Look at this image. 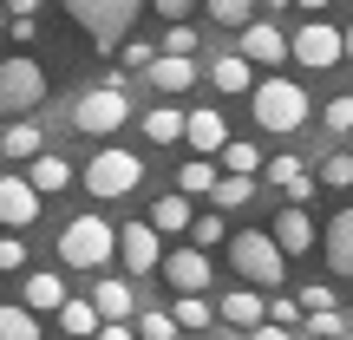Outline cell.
<instances>
[{
    "instance_id": "obj_37",
    "label": "cell",
    "mask_w": 353,
    "mask_h": 340,
    "mask_svg": "<svg viewBox=\"0 0 353 340\" xmlns=\"http://www.w3.org/2000/svg\"><path fill=\"white\" fill-rule=\"evenodd\" d=\"M301 177H307V170L294 164L288 151H281V157H268V183H275V190H288V183H301Z\"/></svg>"
},
{
    "instance_id": "obj_23",
    "label": "cell",
    "mask_w": 353,
    "mask_h": 340,
    "mask_svg": "<svg viewBox=\"0 0 353 340\" xmlns=\"http://www.w3.org/2000/svg\"><path fill=\"white\" fill-rule=\"evenodd\" d=\"M216 177H223V170H216V157H190V164H176V190H183V197H210V190H216Z\"/></svg>"
},
{
    "instance_id": "obj_2",
    "label": "cell",
    "mask_w": 353,
    "mask_h": 340,
    "mask_svg": "<svg viewBox=\"0 0 353 340\" xmlns=\"http://www.w3.org/2000/svg\"><path fill=\"white\" fill-rule=\"evenodd\" d=\"M229 262H236V275L255 281V288H281L288 255H281V242L268 236V229H242V236H229Z\"/></svg>"
},
{
    "instance_id": "obj_32",
    "label": "cell",
    "mask_w": 353,
    "mask_h": 340,
    "mask_svg": "<svg viewBox=\"0 0 353 340\" xmlns=\"http://www.w3.org/2000/svg\"><path fill=\"white\" fill-rule=\"evenodd\" d=\"M20 301H26V308H59V301H65V281H59V275H33Z\"/></svg>"
},
{
    "instance_id": "obj_36",
    "label": "cell",
    "mask_w": 353,
    "mask_h": 340,
    "mask_svg": "<svg viewBox=\"0 0 353 340\" xmlns=\"http://www.w3.org/2000/svg\"><path fill=\"white\" fill-rule=\"evenodd\" d=\"M176 334V321L164 314V308H151V314H138V340H170Z\"/></svg>"
},
{
    "instance_id": "obj_47",
    "label": "cell",
    "mask_w": 353,
    "mask_h": 340,
    "mask_svg": "<svg viewBox=\"0 0 353 340\" xmlns=\"http://www.w3.org/2000/svg\"><path fill=\"white\" fill-rule=\"evenodd\" d=\"M294 7H307V13H321V7H334V0H294Z\"/></svg>"
},
{
    "instance_id": "obj_45",
    "label": "cell",
    "mask_w": 353,
    "mask_h": 340,
    "mask_svg": "<svg viewBox=\"0 0 353 340\" xmlns=\"http://www.w3.org/2000/svg\"><path fill=\"white\" fill-rule=\"evenodd\" d=\"M92 340H131V334H125V321H99V334H92Z\"/></svg>"
},
{
    "instance_id": "obj_24",
    "label": "cell",
    "mask_w": 353,
    "mask_h": 340,
    "mask_svg": "<svg viewBox=\"0 0 353 340\" xmlns=\"http://www.w3.org/2000/svg\"><path fill=\"white\" fill-rule=\"evenodd\" d=\"M99 308H92V301H59V328L65 334H72V340H92V334H99Z\"/></svg>"
},
{
    "instance_id": "obj_22",
    "label": "cell",
    "mask_w": 353,
    "mask_h": 340,
    "mask_svg": "<svg viewBox=\"0 0 353 340\" xmlns=\"http://www.w3.org/2000/svg\"><path fill=\"white\" fill-rule=\"evenodd\" d=\"M26 164H33L26 177H33V190H39V197H52V190H65V183H72V164H65V157H52V151L26 157Z\"/></svg>"
},
{
    "instance_id": "obj_15",
    "label": "cell",
    "mask_w": 353,
    "mask_h": 340,
    "mask_svg": "<svg viewBox=\"0 0 353 340\" xmlns=\"http://www.w3.org/2000/svg\"><path fill=\"white\" fill-rule=\"evenodd\" d=\"M216 321H223V328H255V321H268V301L255 294V281L249 288H229L223 301H216Z\"/></svg>"
},
{
    "instance_id": "obj_48",
    "label": "cell",
    "mask_w": 353,
    "mask_h": 340,
    "mask_svg": "<svg viewBox=\"0 0 353 340\" xmlns=\"http://www.w3.org/2000/svg\"><path fill=\"white\" fill-rule=\"evenodd\" d=\"M347 59H353V26H347Z\"/></svg>"
},
{
    "instance_id": "obj_39",
    "label": "cell",
    "mask_w": 353,
    "mask_h": 340,
    "mask_svg": "<svg viewBox=\"0 0 353 340\" xmlns=\"http://www.w3.org/2000/svg\"><path fill=\"white\" fill-rule=\"evenodd\" d=\"M190 236H196V249H216L229 229H223V216H196V223H190Z\"/></svg>"
},
{
    "instance_id": "obj_9",
    "label": "cell",
    "mask_w": 353,
    "mask_h": 340,
    "mask_svg": "<svg viewBox=\"0 0 353 340\" xmlns=\"http://www.w3.org/2000/svg\"><path fill=\"white\" fill-rule=\"evenodd\" d=\"M39 210H46V203H39L33 177H20V170L0 177V223H7V229H33V223H39Z\"/></svg>"
},
{
    "instance_id": "obj_19",
    "label": "cell",
    "mask_w": 353,
    "mask_h": 340,
    "mask_svg": "<svg viewBox=\"0 0 353 340\" xmlns=\"http://www.w3.org/2000/svg\"><path fill=\"white\" fill-rule=\"evenodd\" d=\"M210 86L223 92V99H236V92H249V86H255V66L242 59V52H223V59L210 66Z\"/></svg>"
},
{
    "instance_id": "obj_49",
    "label": "cell",
    "mask_w": 353,
    "mask_h": 340,
    "mask_svg": "<svg viewBox=\"0 0 353 340\" xmlns=\"http://www.w3.org/2000/svg\"><path fill=\"white\" fill-rule=\"evenodd\" d=\"M0 33H7V26H0Z\"/></svg>"
},
{
    "instance_id": "obj_12",
    "label": "cell",
    "mask_w": 353,
    "mask_h": 340,
    "mask_svg": "<svg viewBox=\"0 0 353 340\" xmlns=\"http://www.w3.org/2000/svg\"><path fill=\"white\" fill-rule=\"evenodd\" d=\"M118 249H125V268H131V275H151V268L164 262V236H157L151 223H125Z\"/></svg>"
},
{
    "instance_id": "obj_27",
    "label": "cell",
    "mask_w": 353,
    "mask_h": 340,
    "mask_svg": "<svg viewBox=\"0 0 353 340\" xmlns=\"http://www.w3.org/2000/svg\"><path fill=\"white\" fill-rule=\"evenodd\" d=\"M170 321L196 334V328H210V321H216V308L203 301V294H176V301H170Z\"/></svg>"
},
{
    "instance_id": "obj_6",
    "label": "cell",
    "mask_w": 353,
    "mask_h": 340,
    "mask_svg": "<svg viewBox=\"0 0 353 340\" xmlns=\"http://www.w3.org/2000/svg\"><path fill=\"white\" fill-rule=\"evenodd\" d=\"M39 99H46V66L39 59H0V112L7 118H26V112H39Z\"/></svg>"
},
{
    "instance_id": "obj_11",
    "label": "cell",
    "mask_w": 353,
    "mask_h": 340,
    "mask_svg": "<svg viewBox=\"0 0 353 340\" xmlns=\"http://www.w3.org/2000/svg\"><path fill=\"white\" fill-rule=\"evenodd\" d=\"M144 79H151L157 99H176V92L196 86V59H190V52H157V59L144 66Z\"/></svg>"
},
{
    "instance_id": "obj_42",
    "label": "cell",
    "mask_w": 353,
    "mask_h": 340,
    "mask_svg": "<svg viewBox=\"0 0 353 340\" xmlns=\"http://www.w3.org/2000/svg\"><path fill=\"white\" fill-rule=\"evenodd\" d=\"M7 33L20 39V46H33V39H39V20H33V13H13V20H7Z\"/></svg>"
},
{
    "instance_id": "obj_28",
    "label": "cell",
    "mask_w": 353,
    "mask_h": 340,
    "mask_svg": "<svg viewBox=\"0 0 353 340\" xmlns=\"http://www.w3.org/2000/svg\"><path fill=\"white\" fill-rule=\"evenodd\" d=\"M216 157H223L236 177H255V170H262V151H255L249 138H223V151H216Z\"/></svg>"
},
{
    "instance_id": "obj_34",
    "label": "cell",
    "mask_w": 353,
    "mask_h": 340,
    "mask_svg": "<svg viewBox=\"0 0 353 340\" xmlns=\"http://www.w3.org/2000/svg\"><path fill=\"white\" fill-rule=\"evenodd\" d=\"M118 52H125V59H118L125 72H144V66L157 59V46H151V39H131V33H125V46H118Z\"/></svg>"
},
{
    "instance_id": "obj_51",
    "label": "cell",
    "mask_w": 353,
    "mask_h": 340,
    "mask_svg": "<svg viewBox=\"0 0 353 340\" xmlns=\"http://www.w3.org/2000/svg\"><path fill=\"white\" fill-rule=\"evenodd\" d=\"M170 340H176V334H170Z\"/></svg>"
},
{
    "instance_id": "obj_5",
    "label": "cell",
    "mask_w": 353,
    "mask_h": 340,
    "mask_svg": "<svg viewBox=\"0 0 353 340\" xmlns=\"http://www.w3.org/2000/svg\"><path fill=\"white\" fill-rule=\"evenodd\" d=\"M125 118H131L125 86H92L72 99V131H85V138H112V131H125Z\"/></svg>"
},
{
    "instance_id": "obj_26",
    "label": "cell",
    "mask_w": 353,
    "mask_h": 340,
    "mask_svg": "<svg viewBox=\"0 0 353 340\" xmlns=\"http://www.w3.org/2000/svg\"><path fill=\"white\" fill-rule=\"evenodd\" d=\"M0 340H39V314H33L26 301L0 308Z\"/></svg>"
},
{
    "instance_id": "obj_25",
    "label": "cell",
    "mask_w": 353,
    "mask_h": 340,
    "mask_svg": "<svg viewBox=\"0 0 353 340\" xmlns=\"http://www.w3.org/2000/svg\"><path fill=\"white\" fill-rule=\"evenodd\" d=\"M144 138H151V144H176V138H183V112H176V105L144 112Z\"/></svg>"
},
{
    "instance_id": "obj_4",
    "label": "cell",
    "mask_w": 353,
    "mask_h": 340,
    "mask_svg": "<svg viewBox=\"0 0 353 340\" xmlns=\"http://www.w3.org/2000/svg\"><path fill=\"white\" fill-rule=\"evenodd\" d=\"M144 7H151V0H65V13H72L105 52H118V39L131 33V20H138Z\"/></svg>"
},
{
    "instance_id": "obj_41",
    "label": "cell",
    "mask_w": 353,
    "mask_h": 340,
    "mask_svg": "<svg viewBox=\"0 0 353 340\" xmlns=\"http://www.w3.org/2000/svg\"><path fill=\"white\" fill-rule=\"evenodd\" d=\"M20 262H26V242H20V236H0V275L20 268Z\"/></svg>"
},
{
    "instance_id": "obj_10",
    "label": "cell",
    "mask_w": 353,
    "mask_h": 340,
    "mask_svg": "<svg viewBox=\"0 0 353 340\" xmlns=\"http://www.w3.org/2000/svg\"><path fill=\"white\" fill-rule=\"evenodd\" d=\"M157 268H164L170 294H203V288H210V255H203V249H170Z\"/></svg>"
},
{
    "instance_id": "obj_18",
    "label": "cell",
    "mask_w": 353,
    "mask_h": 340,
    "mask_svg": "<svg viewBox=\"0 0 353 340\" xmlns=\"http://www.w3.org/2000/svg\"><path fill=\"white\" fill-rule=\"evenodd\" d=\"M321 242H327V262H334V275H347L353 281V210H341L327 229H321Z\"/></svg>"
},
{
    "instance_id": "obj_43",
    "label": "cell",
    "mask_w": 353,
    "mask_h": 340,
    "mask_svg": "<svg viewBox=\"0 0 353 340\" xmlns=\"http://www.w3.org/2000/svg\"><path fill=\"white\" fill-rule=\"evenodd\" d=\"M301 308H307V314H321V308H334V288H327V281H314V288H301Z\"/></svg>"
},
{
    "instance_id": "obj_14",
    "label": "cell",
    "mask_w": 353,
    "mask_h": 340,
    "mask_svg": "<svg viewBox=\"0 0 353 340\" xmlns=\"http://www.w3.org/2000/svg\"><path fill=\"white\" fill-rule=\"evenodd\" d=\"M268 236L281 242V255H307V249H314V216H307L301 203H281V216H275Z\"/></svg>"
},
{
    "instance_id": "obj_17",
    "label": "cell",
    "mask_w": 353,
    "mask_h": 340,
    "mask_svg": "<svg viewBox=\"0 0 353 340\" xmlns=\"http://www.w3.org/2000/svg\"><path fill=\"white\" fill-rule=\"evenodd\" d=\"M0 151H7L13 164H26V157H39V151H46V131L33 125V112H26V118H13V125L0 131Z\"/></svg>"
},
{
    "instance_id": "obj_40",
    "label": "cell",
    "mask_w": 353,
    "mask_h": 340,
    "mask_svg": "<svg viewBox=\"0 0 353 340\" xmlns=\"http://www.w3.org/2000/svg\"><path fill=\"white\" fill-rule=\"evenodd\" d=\"M268 321H281V328H301L307 308H301V301H268Z\"/></svg>"
},
{
    "instance_id": "obj_29",
    "label": "cell",
    "mask_w": 353,
    "mask_h": 340,
    "mask_svg": "<svg viewBox=\"0 0 353 340\" xmlns=\"http://www.w3.org/2000/svg\"><path fill=\"white\" fill-rule=\"evenodd\" d=\"M314 183H327V190H347V183H353V151H341V144H334V151L321 157Z\"/></svg>"
},
{
    "instance_id": "obj_50",
    "label": "cell",
    "mask_w": 353,
    "mask_h": 340,
    "mask_svg": "<svg viewBox=\"0 0 353 340\" xmlns=\"http://www.w3.org/2000/svg\"><path fill=\"white\" fill-rule=\"evenodd\" d=\"M347 138H353V131H347Z\"/></svg>"
},
{
    "instance_id": "obj_46",
    "label": "cell",
    "mask_w": 353,
    "mask_h": 340,
    "mask_svg": "<svg viewBox=\"0 0 353 340\" xmlns=\"http://www.w3.org/2000/svg\"><path fill=\"white\" fill-rule=\"evenodd\" d=\"M7 13H39V0H7Z\"/></svg>"
},
{
    "instance_id": "obj_20",
    "label": "cell",
    "mask_w": 353,
    "mask_h": 340,
    "mask_svg": "<svg viewBox=\"0 0 353 340\" xmlns=\"http://www.w3.org/2000/svg\"><path fill=\"white\" fill-rule=\"evenodd\" d=\"M190 223H196V216H190V197H183V190H170V197L151 203V229H157V236H183Z\"/></svg>"
},
{
    "instance_id": "obj_35",
    "label": "cell",
    "mask_w": 353,
    "mask_h": 340,
    "mask_svg": "<svg viewBox=\"0 0 353 340\" xmlns=\"http://www.w3.org/2000/svg\"><path fill=\"white\" fill-rule=\"evenodd\" d=\"M157 46H164V52H196L203 39H196V26H190V20H170V33L157 39Z\"/></svg>"
},
{
    "instance_id": "obj_1",
    "label": "cell",
    "mask_w": 353,
    "mask_h": 340,
    "mask_svg": "<svg viewBox=\"0 0 353 340\" xmlns=\"http://www.w3.org/2000/svg\"><path fill=\"white\" fill-rule=\"evenodd\" d=\"M249 105H255V125L262 131H301L307 118H314V99H307L294 79H255Z\"/></svg>"
},
{
    "instance_id": "obj_30",
    "label": "cell",
    "mask_w": 353,
    "mask_h": 340,
    "mask_svg": "<svg viewBox=\"0 0 353 340\" xmlns=\"http://www.w3.org/2000/svg\"><path fill=\"white\" fill-rule=\"evenodd\" d=\"M210 197L223 203V210H242V203H255V177H236V170H229V177H216Z\"/></svg>"
},
{
    "instance_id": "obj_38",
    "label": "cell",
    "mask_w": 353,
    "mask_h": 340,
    "mask_svg": "<svg viewBox=\"0 0 353 340\" xmlns=\"http://www.w3.org/2000/svg\"><path fill=\"white\" fill-rule=\"evenodd\" d=\"M307 334H314V340H341V334H347V321L334 314V308H321V314H307Z\"/></svg>"
},
{
    "instance_id": "obj_7",
    "label": "cell",
    "mask_w": 353,
    "mask_h": 340,
    "mask_svg": "<svg viewBox=\"0 0 353 340\" xmlns=\"http://www.w3.org/2000/svg\"><path fill=\"white\" fill-rule=\"evenodd\" d=\"M144 183V157H131V151H99L85 164V190L99 203H118V197H131V190Z\"/></svg>"
},
{
    "instance_id": "obj_16",
    "label": "cell",
    "mask_w": 353,
    "mask_h": 340,
    "mask_svg": "<svg viewBox=\"0 0 353 340\" xmlns=\"http://www.w3.org/2000/svg\"><path fill=\"white\" fill-rule=\"evenodd\" d=\"M223 138H229L223 112H190V118H183V144H190V151L216 157V151H223Z\"/></svg>"
},
{
    "instance_id": "obj_33",
    "label": "cell",
    "mask_w": 353,
    "mask_h": 340,
    "mask_svg": "<svg viewBox=\"0 0 353 340\" xmlns=\"http://www.w3.org/2000/svg\"><path fill=\"white\" fill-rule=\"evenodd\" d=\"M321 125H327V138H347L353 131V99H327L321 105Z\"/></svg>"
},
{
    "instance_id": "obj_13",
    "label": "cell",
    "mask_w": 353,
    "mask_h": 340,
    "mask_svg": "<svg viewBox=\"0 0 353 340\" xmlns=\"http://www.w3.org/2000/svg\"><path fill=\"white\" fill-rule=\"evenodd\" d=\"M242 59H249V66H281V59H288V39H281V26L275 20H249V26H242Z\"/></svg>"
},
{
    "instance_id": "obj_8",
    "label": "cell",
    "mask_w": 353,
    "mask_h": 340,
    "mask_svg": "<svg viewBox=\"0 0 353 340\" xmlns=\"http://www.w3.org/2000/svg\"><path fill=\"white\" fill-rule=\"evenodd\" d=\"M288 52H294V66H307V72H327L334 59H347V33L327 26V20H307L301 33L288 39Z\"/></svg>"
},
{
    "instance_id": "obj_21",
    "label": "cell",
    "mask_w": 353,
    "mask_h": 340,
    "mask_svg": "<svg viewBox=\"0 0 353 340\" xmlns=\"http://www.w3.org/2000/svg\"><path fill=\"white\" fill-rule=\"evenodd\" d=\"M92 308H99L105 321H125L131 308H138V294H131V288H125V281H118V275H105L99 288H92Z\"/></svg>"
},
{
    "instance_id": "obj_3",
    "label": "cell",
    "mask_w": 353,
    "mask_h": 340,
    "mask_svg": "<svg viewBox=\"0 0 353 340\" xmlns=\"http://www.w3.org/2000/svg\"><path fill=\"white\" fill-rule=\"evenodd\" d=\"M59 255H65V268H105L118 255V229L105 216H72L59 229Z\"/></svg>"
},
{
    "instance_id": "obj_44",
    "label": "cell",
    "mask_w": 353,
    "mask_h": 340,
    "mask_svg": "<svg viewBox=\"0 0 353 340\" xmlns=\"http://www.w3.org/2000/svg\"><path fill=\"white\" fill-rule=\"evenodd\" d=\"M151 7H157V13H164V20H183V13H190V7H196V0H151Z\"/></svg>"
},
{
    "instance_id": "obj_31",
    "label": "cell",
    "mask_w": 353,
    "mask_h": 340,
    "mask_svg": "<svg viewBox=\"0 0 353 340\" xmlns=\"http://www.w3.org/2000/svg\"><path fill=\"white\" fill-rule=\"evenodd\" d=\"M203 7H210V20H216V26H236V33L255 20V0H203Z\"/></svg>"
}]
</instances>
